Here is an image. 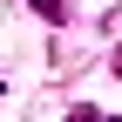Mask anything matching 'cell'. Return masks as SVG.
Segmentation results:
<instances>
[{
  "label": "cell",
  "mask_w": 122,
  "mask_h": 122,
  "mask_svg": "<svg viewBox=\"0 0 122 122\" xmlns=\"http://www.w3.org/2000/svg\"><path fill=\"white\" fill-rule=\"evenodd\" d=\"M0 88H7V81H0Z\"/></svg>",
  "instance_id": "obj_3"
},
{
  "label": "cell",
  "mask_w": 122,
  "mask_h": 122,
  "mask_svg": "<svg viewBox=\"0 0 122 122\" xmlns=\"http://www.w3.org/2000/svg\"><path fill=\"white\" fill-rule=\"evenodd\" d=\"M34 14H41V20H54V27H61V20H68V0H34Z\"/></svg>",
  "instance_id": "obj_1"
},
{
  "label": "cell",
  "mask_w": 122,
  "mask_h": 122,
  "mask_svg": "<svg viewBox=\"0 0 122 122\" xmlns=\"http://www.w3.org/2000/svg\"><path fill=\"white\" fill-rule=\"evenodd\" d=\"M68 122H102V109H88V102H81V109H68Z\"/></svg>",
  "instance_id": "obj_2"
}]
</instances>
